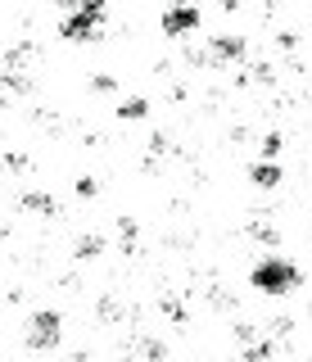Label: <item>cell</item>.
I'll return each instance as SVG.
<instances>
[{"label": "cell", "mask_w": 312, "mask_h": 362, "mask_svg": "<svg viewBox=\"0 0 312 362\" xmlns=\"http://www.w3.org/2000/svg\"><path fill=\"white\" fill-rule=\"evenodd\" d=\"M249 281H253V290H263V294H289L299 286V267L289 263V258H263V263L249 272Z\"/></svg>", "instance_id": "obj_1"}, {"label": "cell", "mask_w": 312, "mask_h": 362, "mask_svg": "<svg viewBox=\"0 0 312 362\" xmlns=\"http://www.w3.org/2000/svg\"><path fill=\"white\" fill-rule=\"evenodd\" d=\"M59 331H64V317L54 308H41V313H32V322H28V344L32 349H54L59 344Z\"/></svg>", "instance_id": "obj_2"}, {"label": "cell", "mask_w": 312, "mask_h": 362, "mask_svg": "<svg viewBox=\"0 0 312 362\" xmlns=\"http://www.w3.org/2000/svg\"><path fill=\"white\" fill-rule=\"evenodd\" d=\"M59 37L64 41H95L100 37V14H91V9H77V14H68L59 23Z\"/></svg>", "instance_id": "obj_3"}, {"label": "cell", "mask_w": 312, "mask_h": 362, "mask_svg": "<svg viewBox=\"0 0 312 362\" xmlns=\"http://www.w3.org/2000/svg\"><path fill=\"white\" fill-rule=\"evenodd\" d=\"M199 28V9L195 5H172L168 14H163V32L168 37H186V32Z\"/></svg>", "instance_id": "obj_4"}, {"label": "cell", "mask_w": 312, "mask_h": 362, "mask_svg": "<svg viewBox=\"0 0 312 362\" xmlns=\"http://www.w3.org/2000/svg\"><path fill=\"white\" fill-rule=\"evenodd\" d=\"M244 59V37H213V50L204 54V64H236Z\"/></svg>", "instance_id": "obj_5"}, {"label": "cell", "mask_w": 312, "mask_h": 362, "mask_svg": "<svg viewBox=\"0 0 312 362\" xmlns=\"http://www.w3.org/2000/svg\"><path fill=\"white\" fill-rule=\"evenodd\" d=\"M249 181H253V186H263V190H272V186H281V168H276L272 158H258V163L249 168Z\"/></svg>", "instance_id": "obj_6"}, {"label": "cell", "mask_w": 312, "mask_h": 362, "mask_svg": "<svg viewBox=\"0 0 312 362\" xmlns=\"http://www.w3.org/2000/svg\"><path fill=\"white\" fill-rule=\"evenodd\" d=\"M18 204H23V209H32V213H46V218H59V199L46 195V190H28Z\"/></svg>", "instance_id": "obj_7"}, {"label": "cell", "mask_w": 312, "mask_h": 362, "mask_svg": "<svg viewBox=\"0 0 312 362\" xmlns=\"http://www.w3.org/2000/svg\"><path fill=\"white\" fill-rule=\"evenodd\" d=\"M145 113H150V105H145L140 95H131V100H122V105H118V118H145Z\"/></svg>", "instance_id": "obj_8"}, {"label": "cell", "mask_w": 312, "mask_h": 362, "mask_svg": "<svg viewBox=\"0 0 312 362\" xmlns=\"http://www.w3.org/2000/svg\"><path fill=\"white\" fill-rule=\"evenodd\" d=\"M100 249H104V240H100V235H82V240H77V258H95Z\"/></svg>", "instance_id": "obj_9"}, {"label": "cell", "mask_w": 312, "mask_h": 362, "mask_svg": "<svg viewBox=\"0 0 312 362\" xmlns=\"http://www.w3.org/2000/svg\"><path fill=\"white\" fill-rule=\"evenodd\" d=\"M258 150H263V158H276V154H281V136H276V132H267Z\"/></svg>", "instance_id": "obj_10"}, {"label": "cell", "mask_w": 312, "mask_h": 362, "mask_svg": "<svg viewBox=\"0 0 312 362\" xmlns=\"http://www.w3.org/2000/svg\"><path fill=\"white\" fill-rule=\"evenodd\" d=\"M95 190H100V181H95V177H77V195H82V199H91Z\"/></svg>", "instance_id": "obj_11"}, {"label": "cell", "mask_w": 312, "mask_h": 362, "mask_svg": "<svg viewBox=\"0 0 312 362\" xmlns=\"http://www.w3.org/2000/svg\"><path fill=\"white\" fill-rule=\"evenodd\" d=\"M73 9H91V14H104V0H68Z\"/></svg>", "instance_id": "obj_12"}]
</instances>
